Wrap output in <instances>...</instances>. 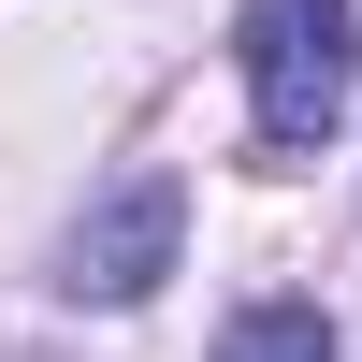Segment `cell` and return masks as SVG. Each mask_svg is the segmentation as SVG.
Segmentation results:
<instances>
[{"mask_svg":"<svg viewBox=\"0 0 362 362\" xmlns=\"http://www.w3.org/2000/svg\"><path fill=\"white\" fill-rule=\"evenodd\" d=\"M174 247H189V174L131 160L73 232H58V290H73V305H145V290L174 276Z\"/></svg>","mask_w":362,"mask_h":362,"instance_id":"2","label":"cell"},{"mask_svg":"<svg viewBox=\"0 0 362 362\" xmlns=\"http://www.w3.org/2000/svg\"><path fill=\"white\" fill-rule=\"evenodd\" d=\"M232 58H247V116L276 160H319L362 87V0H247L232 15Z\"/></svg>","mask_w":362,"mask_h":362,"instance_id":"1","label":"cell"},{"mask_svg":"<svg viewBox=\"0 0 362 362\" xmlns=\"http://www.w3.org/2000/svg\"><path fill=\"white\" fill-rule=\"evenodd\" d=\"M218 362H334V319H319V305H247L218 334Z\"/></svg>","mask_w":362,"mask_h":362,"instance_id":"3","label":"cell"}]
</instances>
